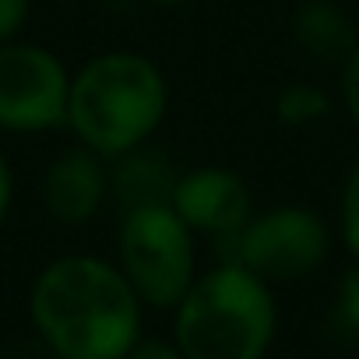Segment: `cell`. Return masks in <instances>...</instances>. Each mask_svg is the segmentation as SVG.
I'll list each match as a JSON object with an SVG mask.
<instances>
[{
    "mask_svg": "<svg viewBox=\"0 0 359 359\" xmlns=\"http://www.w3.org/2000/svg\"><path fill=\"white\" fill-rule=\"evenodd\" d=\"M29 313L60 359H123L141 338V296L120 264L64 254L32 282Z\"/></svg>",
    "mask_w": 359,
    "mask_h": 359,
    "instance_id": "1",
    "label": "cell"
},
{
    "mask_svg": "<svg viewBox=\"0 0 359 359\" xmlns=\"http://www.w3.org/2000/svg\"><path fill=\"white\" fill-rule=\"evenodd\" d=\"M169 113L165 71L137 50H106L71 74L67 127L78 144L116 158L144 144Z\"/></svg>",
    "mask_w": 359,
    "mask_h": 359,
    "instance_id": "2",
    "label": "cell"
},
{
    "mask_svg": "<svg viewBox=\"0 0 359 359\" xmlns=\"http://www.w3.org/2000/svg\"><path fill=\"white\" fill-rule=\"evenodd\" d=\"M172 313V341L187 359H264L278 331L271 285L236 261L198 275Z\"/></svg>",
    "mask_w": 359,
    "mask_h": 359,
    "instance_id": "3",
    "label": "cell"
},
{
    "mask_svg": "<svg viewBox=\"0 0 359 359\" xmlns=\"http://www.w3.org/2000/svg\"><path fill=\"white\" fill-rule=\"evenodd\" d=\"M116 257L141 303L172 310L198 278V233L172 205L120 212Z\"/></svg>",
    "mask_w": 359,
    "mask_h": 359,
    "instance_id": "4",
    "label": "cell"
},
{
    "mask_svg": "<svg viewBox=\"0 0 359 359\" xmlns=\"http://www.w3.org/2000/svg\"><path fill=\"white\" fill-rule=\"evenodd\" d=\"M222 261H236L268 285L313 275L331 254V226L317 208L278 205L254 212L247 226L222 240Z\"/></svg>",
    "mask_w": 359,
    "mask_h": 359,
    "instance_id": "5",
    "label": "cell"
},
{
    "mask_svg": "<svg viewBox=\"0 0 359 359\" xmlns=\"http://www.w3.org/2000/svg\"><path fill=\"white\" fill-rule=\"evenodd\" d=\"M71 71L64 60L25 39L0 43V130L39 134L67 127Z\"/></svg>",
    "mask_w": 359,
    "mask_h": 359,
    "instance_id": "6",
    "label": "cell"
},
{
    "mask_svg": "<svg viewBox=\"0 0 359 359\" xmlns=\"http://www.w3.org/2000/svg\"><path fill=\"white\" fill-rule=\"evenodd\" d=\"M172 212L198 236L229 240L254 215L250 184L229 165H198L180 172L172 191Z\"/></svg>",
    "mask_w": 359,
    "mask_h": 359,
    "instance_id": "7",
    "label": "cell"
},
{
    "mask_svg": "<svg viewBox=\"0 0 359 359\" xmlns=\"http://www.w3.org/2000/svg\"><path fill=\"white\" fill-rule=\"evenodd\" d=\"M43 208L60 226H88L109 201V158L85 144H71L43 172Z\"/></svg>",
    "mask_w": 359,
    "mask_h": 359,
    "instance_id": "8",
    "label": "cell"
},
{
    "mask_svg": "<svg viewBox=\"0 0 359 359\" xmlns=\"http://www.w3.org/2000/svg\"><path fill=\"white\" fill-rule=\"evenodd\" d=\"M176 180H180V169L169 158V151L151 148L144 141L109 162V198L116 201L120 212L172 205Z\"/></svg>",
    "mask_w": 359,
    "mask_h": 359,
    "instance_id": "9",
    "label": "cell"
},
{
    "mask_svg": "<svg viewBox=\"0 0 359 359\" xmlns=\"http://www.w3.org/2000/svg\"><path fill=\"white\" fill-rule=\"evenodd\" d=\"M292 43L324 67H341L359 46V29L338 0H299L289 18Z\"/></svg>",
    "mask_w": 359,
    "mask_h": 359,
    "instance_id": "10",
    "label": "cell"
},
{
    "mask_svg": "<svg viewBox=\"0 0 359 359\" xmlns=\"http://www.w3.org/2000/svg\"><path fill=\"white\" fill-rule=\"evenodd\" d=\"M271 113L282 127H310L331 113V95L310 81H289L275 92Z\"/></svg>",
    "mask_w": 359,
    "mask_h": 359,
    "instance_id": "11",
    "label": "cell"
},
{
    "mask_svg": "<svg viewBox=\"0 0 359 359\" xmlns=\"http://www.w3.org/2000/svg\"><path fill=\"white\" fill-rule=\"evenodd\" d=\"M338 233L345 250L359 261V158L348 165L345 184H341V201H338Z\"/></svg>",
    "mask_w": 359,
    "mask_h": 359,
    "instance_id": "12",
    "label": "cell"
},
{
    "mask_svg": "<svg viewBox=\"0 0 359 359\" xmlns=\"http://www.w3.org/2000/svg\"><path fill=\"white\" fill-rule=\"evenodd\" d=\"M334 324L348 338H359V261L341 275L338 299H334Z\"/></svg>",
    "mask_w": 359,
    "mask_h": 359,
    "instance_id": "13",
    "label": "cell"
},
{
    "mask_svg": "<svg viewBox=\"0 0 359 359\" xmlns=\"http://www.w3.org/2000/svg\"><path fill=\"white\" fill-rule=\"evenodd\" d=\"M32 0H0V43H11L25 32Z\"/></svg>",
    "mask_w": 359,
    "mask_h": 359,
    "instance_id": "14",
    "label": "cell"
},
{
    "mask_svg": "<svg viewBox=\"0 0 359 359\" xmlns=\"http://www.w3.org/2000/svg\"><path fill=\"white\" fill-rule=\"evenodd\" d=\"M341 71V106H345V113H348V120L359 127V46L352 50V57L338 67Z\"/></svg>",
    "mask_w": 359,
    "mask_h": 359,
    "instance_id": "15",
    "label": "cell"
},
{
    "mask_svg": "<svg viewBox=\"0 0 359 359\" xmlns=\"http://www.w3.org/2000/svg\"><path fill=\"white\" fill-rule=\"evenodd\" d=\"M123 359H187L180 352L176 341H162V338H137L134 348L123 355Z\"/></svg>",
    "mask_w": 359,
    "mask_h": 359,
    "instance_id": "16",
    "label": "cell"
},
{
    "mask_svg": "<svg viewBox=\"0 0 359 359\" xmlns=\"http://www.w3.org/2000/svg\"><path fill=\"white\" fill-rule=\"evenodd\" d=\"M11 201H15V172H11L8 155L0 151V226H4V219L11 212Z\"/></svg>",
    "mask_w": 359,
    "mask_h": 359,
    "instance_id": "17",
    "label": "cell"
},
{
    "mask_svg": "<svg viewBox=\"0 0 359 359\" xmlns=\"http://www.w3.org/2000/svg\"><path fill=\"white\" fill-rule=\"evenodd\" d=\"M148 4H158V8H180V4H191V0H148Z\"/></svg>",
    "mask_w": 359,
    "mask_h": 359,
    "instance_id": "18",
    "label": "cell"
},
{
    "mask_svg": "<svg viewBox=\"0 0 359 359\" xmlns=\"http://www.w3.org/2000/svg\"><path fill=\"white\" fill-rule=\"evenodd\" d=\"M0 359H4V355H0Z\"/></svg>",
    "mask_w": 359,
    "mask_h": 359,
    "instance_id": "19",
    "label": "cell"
}]
</instances>
